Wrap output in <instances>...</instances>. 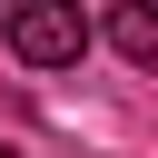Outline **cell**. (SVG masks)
Wrapping results in <instances>:
<instances>
[{
	"instance_id": "obj_1",
	"label": "cell",
	"mask_w": 158,
	"mask_h": 158,
	"mask_svg": "<svg viewBox=\"0 0 158 158\" xmlns=\"http://www.w3.org/2000/svg\"><path fill=\"white\" fill-rule=\"evenodd\" d=\"M10 49H20L30 69H79V59H89V20H79L69 0H20V10H10Z\"/></svg>"
},
{
	"instance_id": "obj_2",
	"label": "cell",
	"mask_w": 158,
	"mask_h": 158,
	"mask_svg": "<svg viewBox=\"0 0 158 158\" xmlns=\"http://www.w3.org/2000/svg\"><path fill=\"white\" fill-rule=\"evenodd\" d=\"M109 49L128 69H158V0H118L109 10Z\"/></svg>"
},
{
	"instance_id": "obj_3",
	"label": "cell",
	"mask_w": 158,
	"mask_h": 158,
	"mask_svg": "<svg viewBox=\"0 0 158 158\" xmlns=\"http://www.w3.org/2000/svg\"><path fill=\"white\" fill-rule=\"evenodd\" d=\"M0 158H20V148H10V138H0Z\"/></svg>"
}]
</instances>
